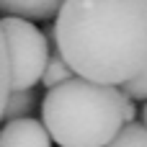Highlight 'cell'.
Returning <instances> with one entry per match:
<instances>
[{
	"mask_svg": "<svg viewBox=\"0 0 147 147\" xmlns=\"http://www.w3.org/2000/svg\"><path fill=\"white\" fill-rule=\"evenodd\" d=\"M49 31L78 78L124 85L147 67V0H65Z\"/></svg>",
	"mask_w": 147,
	"mask_h": 147,
	"instance_id": "6da1fadb",
	"label": "cell"
},
{
	"mask_svg": "<svg viewBox=\"0 0 147 147\" xmlns=\"http://www.w3.org/2000/svg\"><path fill=\"white\" fill-rule=\"evenodd\" d=\"M134 109H137L134 101L124 93V119H127V121H134Z\"/></svg>",
	"mask_w": 147,
	"mask_h": 147,
	"instance_id": "8fae6325",
	"label": "cell"
},
{
	"mask_svg": "<svg viewBox=\"0 0 147 147\" xmlns=\"http://www.w3.org/2000/svg\"><path fill=\"white\" fill-rule=\"evenodd\" d=\"M39 103V96L34 88L28 90H10L3 106V121H13V119H26L34 116V109Z\"/></svg>",
	"mask_w": 147,
	"mask_h": 147,
	"instance_id": "8992f818",
	"label": "cell"
},
{
	"mask_svg": "<svg viewBox=\"0 0 147 147\" xmlns=\"http://www.w3.org/2000/svg\"><path fill=\"white\" fill-rule=\"evenodd\" d=\"M41 124L59 147H106L124 119V90L72 75L41 98Z\"/></svg>",
	"mask_w": 147,
	"mask_h": 147,
	"instance_id": "7a4b0ae2",
	"label": "cell"
},
{
	"mask_svg": "<svg viewBox=\"0 0 147 147\" xmlns=\"http://www.w3.org/2000/svg\"><path fill=\"white\" fill-rule=\"evenodd\" d=\"M10 93V72H8V52H5V39L0 28V121H3V106Z\"/></svg>",
	"mask_w": 147,
	"mask_h": 147,
	"instance_id": "9c48e42d",
	"label": "cell"
},
{
	"mask_svg": "<svg viewBox=\"0 0 147 147\" xmlns=\"http://www.w3.org/2000/svg\"><path fill=\"white\" fill-rule=\"evenodd\" d=\"M65 0H0V16H21L28 21H49Z\"/></svg>",
	"mask_w": 147,
	"mask_h": 147,
	"instance_id": "5b68a950",
	"label": "cell"
},
{
	"mask_svg": "<svg viewBox=\"0 0 147 147\" xmlns=\"http://www.w3.org/2000/svg\"><path fill=\"white\" fill-rule=\"evenodd\" d=\"M0 147H52V137L41 121L26 116L0 127Z\"/></svg>",
	"mask_w": 147,
	"mask_h": 147,
	"instance_id": "277c9868",
	"label": "cell"
},
{
	"mask_svg": "<svg viewBox=\"0 0 147 147\" xmlns=\"http://www.w3.org/2000/svg\"><path fill=\"white\" fill-rule=\"evenodd\" d=\"M5 52H8V72H10V90H28L34 88L44 67L49 62V44L47 36L36 23L21 16H3L0 18Z\"/></svg>",
	"mask_w": 147,
	"mask_h": 147,
	"instance_id": "3957f363",
	"label": "cell"
},
{
	"mask_svg": "<svg viewBox=\"0 0 147 147\" xmlns=\"http://www.w3.org/2000/svg\"><path fill=\"white\" fill-rule=\"evenodd\" d=\"M142 121H145V127H147V101H145V109H142Z\"/></svg>",
	"mask_w": 147,
	"mask_h": 147,
	"instance_id": "7c38bea8",
	"label": "cell"
},
{
	"mask_svg": "<svg viewBox=\"0 0 147 147\" xmlns=\"http://www.w3.org/2000/svg\"><path fill=\"white\" fill-rule=\"evenodd\" d=\"M106 147H147V127L137 121H127Z\"/></svg>",
	"mask_w": 147,
	"mask_h": 147,
	"instance_id": "52a82bcc",
	"label": "cell"
},
{
	"mask_svg": "<svg viewBox=\"0 0 147 147\" xmlns=\"http://www.w3.org/2000/svg\"><path fill=\"white\" fill-rule=\"evenodd\" d=\"M132 101H147V67L137 75V78H132L129 83H124V88H121Z\"/></svg>",
	"mask_w": 147,
	"mask_h": 147,
	"instance_id": "30bf717a",
	"label": "cell"
},
{
	"mask_svg": "<svg viewBox=\"0 0 147 147\" xmlns=\"http://www.w3.org/2000/svg\"><path fill=\"white\" fill-rule=\"evenodd\" d=\"M75 72L65 65V59L54 52L52 57H49V62H47V67H44V75H41V85H47V90L49 88H54V85H59V83H65V80H70Z\"/></svg>",
	"mask_w": 147,
	"mask_h": 147,
	"instance_id": "ba28073f",
	"label": "cell"
}]
</instances>
